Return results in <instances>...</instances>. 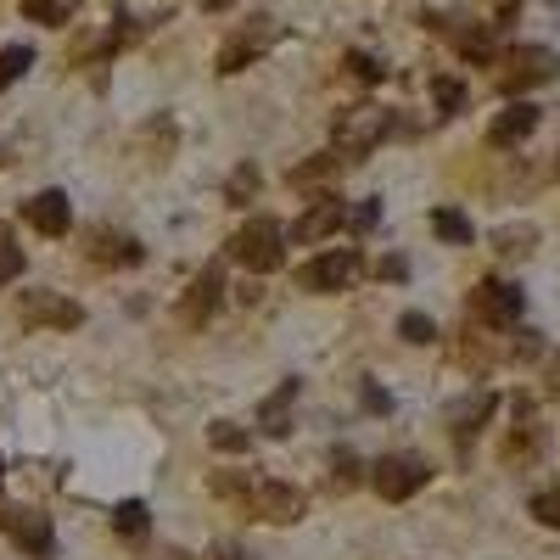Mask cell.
<instances>
[{
    "label": "cell",
    "mask_w": 560,
    "mask_h": 560,
    "mask_svg": "<svg viewBox=\"0 0 560 560\" xmlns=\"http://www.w3.org/2000/svg\"><path fill=\"white\" fill-rule=\"evenodd\" d=\"M555 79V51H544V45H521L516 51V73H504V90H521V84H544Z\"/></svg>",
    "instance_id": "obj_13"
},
{
    "label": "cell",
    "mask_w": 560,
    "mask_h": 560,
    "mask_svg": "<svg viewBox=\"0 0 560 560\" xmlns=\"http://www.w3.org/2000/svg\"><path fill=\"white\" fill-rule=\"evenodd\" d=\"M112 527L124 532V538H146V527H152V510H146L140 499H129V504H118V510H112Z\"/></svg>",
    "instance_id": "obj_18"
},
{
    "label": "cell",
    "mask_w": 560,
    "mask_h": 560,
    "mask_svg": "<svg viewBox=\"0 0 560 560\" xmlns=\"http://www.w3.org/2000/svg\"><path fill=\"white\" fill-rule=\"evenodd\" d=\"M532 516L544 521V527L560 532V488H544V493H538V499H532Z\"/></svg>",
    "instance_id": "obj_24"
},
{
    "label": "cell",
    "mask_w": 560,
    "mask_h": 560,
    "mask_svg": "<svg viewBox=\"0 0 560 560\" xmlns=\"http://www.w3.org/2000/svg\"><path fill=\"white\" fill-rule=\"evenodd\" d=\"M532 129H538V107H532V101H510V107L493 118L488 140H493V146H516V140H527Z\"/></svg>",
    "instance_id": "obj_14"
},
{
    "label": "cell",
    "mask_w": 560,
    "mask_h": 560,
    "mask_svg": "<svg viewBox=\"0 0 560 560\" xmlns=\"http://www.w3.org/2000/svg\"><path fill=\"white\" fill-rule=\"evenodd\" d=\"M202 6H213V12H224V6H230V0H202Z\"/></svg>",
    "instance_id": "obj_35"
},
{
    "label": "cell",
    "mask_w": 560,
    "mask_h": 560,
    "mask_svg": "<svg viewBox=\"0 0 560 560\" xmlns=\"http://www.w3.org/2000/svg\"><path fill=\"white\" fill-rule=\"evenodd\" d=\"M23 320L56 325V331H79V325H84V308L68 303V297H56V292H23Z\"/></svg>",
    "instance_id": "obj_7"
},
{
    "label": "cell",
    "mask_w": 560,
    "mask_h": 560,
    "mask_svg": "<svg viewBox=\"0 0 560 560\" xmlns=\"http://www.w3.org/2000/svg\"><path fill=\"white\" fill-rule=\"evenodd\" d=\"M336 488H353V482H359V460H353V454H336V476H331Z\"/></svg>",
    "instance_id": "obj_30"
},
{
    "label": "cell",
    "mask_w": 560,
    "mask_h": 560,
    "mask_svg": "<svg viewBox=\"0 0 560 560\" xmlns=\"http://www.w3.org/2000/svg\"><path fill=\"white\" fill-rule=\"evenodd\" d=\"M336 168H342V157L325 152V157H314V163H297V168H292V185L303 191V185H314V180H331Z\"/></svg>",
    "instance_id": "obj_21"
},
{
    "label": "cell",
    "mask_w": 560,
    "mask_h": 560,
    "mask_svg": "<svg viewBox=\"0 0 560 560\" xmlns=\"http://www.w3.org/2000/svg\"><path fill=\"white\" fill-rule=\"evenodd\" d=\"M432 230H437L443 241H454V247H465V241L476 236V230H471V219H465L460 208H437V213H432Z\"/></svg>",
    "instance_id": "obj_17"
},
{
    "label": "cell",
    "mask_w": 560,
    "mask_h": 560,
    "mask_svg": "<svg viewBox=\"0 0 560 560\" xmlns=\"http://www.w3.org/2000/svg\"><path fill=\"white\" fill-rule=\"evenodd\" d=\"M252 510L264 521H297L308 510V499H303V488H292V482H252Z\"/></svg>",
    "instance_id": "obj_6"
},
{
    "label": "cell",
    "mask_w": 560,
    "mask_h": 560,
    "mask_svg": "<svg viewBox=\"0 0 560 560\" xmlns=\"http://www.w3.org/2000/svg\"><path fill=\"white\" fill-rule=\"evenodd\" d=\"M348 68L359 73L364 84H376V79H381V68H376V62H370V56H364V51H348Z\"/></svg>",
    "instance_id": "obj_31"
},
{
    "label": "cell",
    "mask_w": 560,
    "mask_h": 560,
    "mask_svg": "<svg viewBox=\"0 0 560 560\" xmlns=\"http://www.w3.org/2000/svg\"><path fill=\"white\" fill-rule=\"evenodd\" d=\"M476 314L488 325H516L521 320V292L510 280H482V286H476Z\"/></svg>",
    "instance_id": "obj_9"
},
{
    "label": "cell",
    "mask_w": 560,
    "mask_h": 560,
    "mask_svg": "<svg viewBox=\"0 0 560 560\" xmlns=\"http://www.w3.org/2000/svg\"><path fill=\"white\" fill-rule=\"evenodd\" d=\"M353 275H359V252L353 247H336V252H320L297 269V286L303 292H348Z\"/></svg>",
    "instance_id": "obj_3"
},
{
    "label": "cell",
    "mask_w": 560,
    "mask_h": 560,
    "mask_svg": "<svg viewBox=\"0 0 560 560\" xmlns=\"http://www.w3.org/2000/svg\"><path fill=\"white\" fill-rule=\"evenodd\" d=\"M555 398H560V364H555Z\"/></svg>",
    "instance_id": "obj_36"
},
{
    "label": "cell",
    "mask_w": 560,
    "mask_h": 560,
    "mask_svg": "<svg viewBox=\"0 0 560 560\" xmlns=\"http://www.w3.org/2000/svg\"><path fill=\"white\" fill-rule=\"evenodd\" d=\"M359 404L370 409V415H387V409H392V398H387L381 387H364V392H359Z\"/></svg>",
    "instance_id": "obj_32"
},
{
    "label": "cell",
    "mask_w": 560,
    "mask_h": 560,
    "mask_svg": "<svg viewBox=\"0 0 560 560\" xmlns=\"http://www.w3.org/2000/svg\"><path fill=\"white\" fill-rule=\"evenodd\" d=\"M230 258H236V264H247L252 275H275V269L286 264V247H280V224L264 219V213H258V219H247L236 236H230Z\"/></svg>",
    "instance_id": "obj_1"
},
{
    "label": "cell",
    "mask_w": 560,
    "mask_h": 560,
    "mask_svg": "<svg viewBox=\"0 0 560 560\" xmlns=\"http://www.w3.org/2000/svg\"><path fill=\"white\" fill-rule=\"evenodd\" d=\"M376 275H381V280H404V275H409V258H381Z\"/></svg>",
    "instance_id": "obj_33"
},
{
    "label": "cell",
    "mask_w": 560,
    "mask_h": 560,
    "mask_svg": "<svg viewBox=\"0 0 560 560\" xmlns=\"http://www.w3.org/2000/svg\"><path fill=\"white\" fill-rule=\"evenodd\" d=\"M387 129H392V118L381 107H353V112L336 118V135H342V146H348V163H359V157L370 152Z\"/></svg>",
    "instance_id": "obj_4"
},
{
    "label": "cell",
    "mask_w": 560,
    "mask_h": 560,
    "mask_svg": "<svg viewBox=\"0 0 560 560\" xmlns=\"http://www.w3.org/2000/svg\"><path fill=\"white\" fill-rule=\"evenodd\" d=\"M532 247V224H527V230H521V224H516V230H499V252H527Z\"/></svg>",
    "instance_id": "obj_28"
},
{
    "label": "cell",
    "mask_w": 560,
    "mask_h": 560,
    "mask_svg": "<svg viewBox=\"0 0 560 560\" xmlns=\"http://www.w3.org/2000/svg\"><path fill=\"white\" fill-rule=\"evenodd\" d=\"M208 443L219 448V454H247V448H252V432H241L236 420H213V426H208Z\"/></svg>",
    "instance_id": "obj_16"
},
{
    "label": "cell",
    "mask_w": 560,
    "mask_h": 560,
    "mask_svg": "<svg viewBox=\"0 0 560 560\" xmlns=\"http://www.w3.org/2000/svg\"><path fill=\"white\" fill-rule=\"evenodd\" d=\"M398 331H404V342H415V348L437 342V325L426 320V314H404V320H398Z\"/></svg>",
    "instance_id": "obj_23"
},
{
    "label": "cell",
    "mask_w": 560,
    "mask_h": 560,
    "mask_svg": "<svg viewBox=\"0 0 560 560\" xmlns=\"http://www.w3.org/2000/svg\"><path fill=\"white\" fill-rule=\"evenodd\" d=\"M297 392H303V381H280L275 392H269L264 404H258V426H264V437H286L292 432V404Z\"/></svg>",
    "instance_id": "obj_12"
},
{
    "label": "cell",
    "mask_w": 560,
    "mask_h": 560,
    "mask_svg": "<svg viewBox=\"0 0 560 560\" xmlns=\"http://www.w3.org/2000/svg\"><path fill=\"white\" fill-rule=\"evenodd\" d=\"M432 96H437V107H443V112H460L465 107V84L460 79H437Z\"/></svg>",
    "instance_id": "obj_25"
},
{
    "label": "cell",
    "mask_w": 560,
    "mask_h": 560,
    "mask_svg": "<svg viewBox=\"0 0 560 560\" xmlns=\"http://www.w3.org/2000/svg\"><path fill=\"white\" fill-rule=\"evenodd\" d=\"M336 224H348V208L336 202V196H320L314 208L303 213V219L292 224V241H303V247H314V241H325L336 230Z\"/></svg>",
    "instance_id": "obj_11"
},
{
    "label": "cell",
    "mask_w": 560,
    "mask_h": 560,
    "mask_svg": "<svg viewBox=\"0 0 560 560\" xmlns=\"http://www.w3.org/2000/svg\"><path fill=\"white\" fill-rule=\"evenodd\" d=\"M17 275H23V247H17L12 230L0 224V286H6V280H17Z\"/></svg>",
    "instance_id": "obj_22"
},
{
    "label": "cell",
    "mask_w": 560,
    "mask_h": 560,
    "mask_svg": "<svg viewBox=\"0 0 560 560\" xmlns=\"http://www.w3.org/2000/svg\"><path fill=\"white\" fill-rule=\"evenodd\" d=\"M426 482H432V465L420 460V454H387V460H376V471H370V488L387 504H404L409 493H420Z\"/></svg>",
    "instance_id": "obj_2"
},
{
    "label": "cell",
    "mask_w": 560,
    "mask_h": 560,
    "mask_svg": "<svg viewBox=\"0 0 560 560\" xmlns=\"http://www.w3.org/2000/svg\"><path fill=\"white\" fill-rule=\"evenodd\" d=\"M0 532H12L17 549H28V555H51V549H56L51 521L34 516V510H0Z\"/></svg>",
    "instance_id": "obj_8"
},
{
    "label": "cell",
    "mask_w": 560,
    "mask_h": 560,
    "mask_svg": "<svg viewBox=\"0 0 560 560\" xmlns=\"http://www.w3.org/2000/svg\"><path fill=\"white\" fill-rule=\"evenodd\" d=\"M219 303H224V269L208 264L202 275L191 280V292L180 297V320H185V325H208Z\"/></svg>",
    "instance_id": "obj_5"
},
{
    "label": "cell",
    "mask_w": 560,
    "mask_h": 560,
    "mask_svg": "<svg viewBox=\"0 0 560 560\" xmlns=\"http://www.w3.org/2000/svg\"><path fill=\"white\" fill-rule=\"evenodd\" d=\"M258 191V168H236V180H230V202H247V196Z\"/></svg>",
    "instance_id": "obj_27"
},
{
    "label": "cell",
    "mask_w": 560,
    "mask_h": 560,
    "mask_svg": "<svg viewBox=\"0 0 560 560\" xmlns=\"http://www.w3.org/2000/svg\"><path fill=\"white\" fill-rule=\"evenodd\" d=\"M28 68H34V45H6V51H0V90L17 84Z\"/></svg>",
    "instance_id": "obj_20"
},
{
    "label": "cell",
    "mask_w": 560,
    "mask_h": 560,
    "mask_svg": "<svg viewBox=\"0 0 560 560\" xmlns=\"http://www.w3.org/2000/svg\"><path fill=\"white\" fill-rule=\"evenodd\" d=\"M213 493H224V499H247V482H241V476H230V471H219V476H213Z\"/></svg>",
    "instance_id": "obj_29"
},
{
    "label": "cell",
    "mask_w": 560,
    "mask_h": 560,
    "mask_svg": "<svg viewBox=\"0 0 560 560\" xmlns=\"http://www.w3.org/2000/svg\"><path fill=\"white\" fill-rule=\"evenodd\" d=\"M376 219H381V208H376V196H370V202H359V208L348 213V230L364 236V230H376Z\"/></svg>",
    "instance_id": "obj_26"
},
{
    "label": "cell",
    "mask_w": 560,
    "mask_h": 560,
    "mask_svg": "<svg viewBox=\"0 0 560 560\" xmlns=\"http://www.w3.org/2000/svg\"><path fill=\"white\" fill-rule=\"evenodd\" d=\"M493 404H499L493 392H471L465 404H454V432H460V437H471L476 426H482V420L493 415Z\"/></svg>",
    "instance_id": "obj_15"
},
{
    "label": "cell",
    "mask_w": 560,
    "mask_h": 560,
    "mask_svg": "<svg viewBox=\"0 0 560 560\" xmlns=\"http://www.w3.org/2000/svg\"><path fill=\"white\" fill-rule=\"evenodd\" d=\"M107 241V247H90V258H96V264H140V258H146V252H140V241H118V236H101Z\"/></svg>",
    "instance_id": "obj_19"
},
{
    "label": "cell",
    "mask_w": 560,
    "mask_h": 560,
    "mask_svg": "<svg viewBox=\"0 0 560 560\" xmlns=\"http://www.w3.org/2000/svg\"><path fill=\"white\" fill-rule=\"evenodd\" d=\"M23 219L34 224L40 236H68L73 208H68V196H62V191H40V196H28V202H23Z\"/></svg>",
    "instance_id": "obj_10"
},
{
    "label": "cell",
    "mask_w": 560,
    "mask_h": 560,
    "mask_svg": "<svg viewBox=\"0 0 560 560\" xmlns=\"http://www.w3.org/2000/svg\"><path fill=\"white\" fill-rule=\"evenodd\" d=\"M213 560H247V555H241V549H219Z\"/></svg>",
    "instance_id": "obj_34"
}]
</instances>
